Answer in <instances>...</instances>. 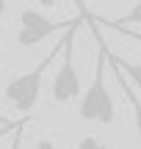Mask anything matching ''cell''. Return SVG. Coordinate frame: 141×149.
<instances>
[{"label": "cell", "mask_w": 141, "mask_h": 149, "mask_svg": "<svg viewBox=\"0 0 141 149\" xmlns=\"http://www.w3.org/2000/svg\"><path fill=\"white\" fill-rule=\"evenodd\" d=\"M75 149H111L108 144H103L100 138H94V135H83L80 141H77Z\"/></svg>", "instance_id": "cell-8"}, {"label": "cell", "mask_w": 141, "mask_h": 149, "mask_svg": "<svg viewBox=\"0 0 141 149\" xmlns=\"http://www.w3.org/2000/svg\"><path fill=\"white\" fill-rule=\"evenodd\" d=\"M114 31H122V33H125V36H130L133 42H141V33H136V31H133V28H114Z\"/></svg>", "instance_id": "cell-10"}, {"label": "cell", "mask_w": 141, "mask_h": 149, "mask_svg": "<svg viewBox=\"0 0 141 149\" xmlns=\"http://www.w3.org/2000/svg\"><path fill=\"white\" fill-rule=\"evenodd\" d=\"M108 64V61H105ZM114 69V66H111ZM114 74H116V83H119V88H122V94H125V100L130 102V108H133V119H136V133H138V141H141V100L136 97V88H133L130 83H127V77L122 74L119 69H114Z\"/></svg>", "instance_id": "cell-5"}, {"label": "cell", "mask_w": 141, "mask_h": 149, "mask_svg": "<svg viewBox=\"0 0 141 149\" xmlns=\"http://www.w3.org/2000/svg\"><path fill=\"white\" fill-rule=\"evenodd\" d=\"M89 19H91V14H89ZM91 33H94V39H97V61H94V77H91V83H89V88L83 91V100H80L77 113H80L83 122L111 124L114 116H116V108H114V97H111L108 86H105V53H108V47H105V42H103V33H100L97 22L91 25Z\"/></svg>", "instance_id": "cell-1"}, {"label": "cell", "mask_w": 141, "mask_h": 149, "mask_svg": "<svg viewBox=\"0 0 141 149\" xmlns=\"http://www.w3.org/2000/svg\"><path fill=\"white\" fill-rule=\"evenodd\" d=\"M55 58H61V42L55 44L33 69L11 77L8 83H6V88H3V97L8 100V105H14L20 113H31L33 108H36V102H39V94H42V80H44V74H47V69L55 64Z\"/></svg>", "instance_id": "cell-2"}, {"label": "cell", "mask_w": 141, "mask_h": 149, "mask_svg": "<svg viewBox=\"0 0 141 149\" xmlns=\"http://www.w3.org/2000/svg\"><path fill=\"white\" fill-rule=\"evenodd\" d=\"M75 31L77 28L61 36V64L55 66L53 83H50L53 102H58V105H66L80 97V74L75 69Z\"/></svg>", "instance_id": "cell-3"}, {"label": "cell", "mask_w": 141, "mask_h": 149, "mask_svg": "<svg viewBox=\"0 0 141 149\" xmlns=\"http://www.w3.org/2000/svg\"><path fill=\"white\" fill-rule=\"evenodd\" d=\"M42 3H44V6H55V0H42Z\"/></svg>", "instance_id": "cell-14"}, {"label": "cell", "mask_w": 141, "mask_h": 149, "mask_svg": "<svg viewBox=\"0 0 141 149\" xmlns=\"http://www.w3.org/2000/svg\"><path fill=\"white\" fill-rule=\"evenodd\" d=\"M17 127H20V124H17ZM6 133H14V130H6Z\"/></svg>", "instance_id": "cell-15"}, {"label": "cell", "mask_w": 141, "mask_h": 149, "mask_svg": "<svg viewBox=\"0 0 141 149\" xmlns=\"http://www.w3.org/2000/svg\"><path fill=\"white\" fill-rule=\"evenodd\" d=\"M77 25H80V17L55 22V19H50V17L39 14L36 8H22L20 31H17V44H20V47H33V44L44 42V39L53 36V33H66V31H72V28H77Z\"/></svg>", "instance_id": "cell-4"}, {"label": "cell", "mask_w": 141, "mask_h": 149, "mask_svg": "<svg viewBox=\"0 0 141 149\" xmlns=\"http://www.w3.org/2000/svg\"><path fill=\"white\" fill-rule=\"evenodd\" d=\"M11 124H14V122H8V119H3V116H0V127H11Z\"/></svg>", "instance_id": "cell-12"}, {"label": "cell", "mask_w": 141, "mask_h": 149, "mask_svg": "<svg viewBox=\"0 0 141 149\" xmlns=\"http://www.w3.org/2000/svg\"><path fill=\"white\" fill-rule=\"evenodd\" d=\"M94 22L97 25H105V28H130V25H141V0L136 6H133L130 11H127L125 17H119V19H111V22H105V19H100V17H94Z\"/></svg>", "instance_id": "cell-7"}, {"label": "cell", "mask_w": 141, "mask_h": 149, "mask_svg": "<svg viewBox=\"0 0 141 149\" xmlns=\"http://www.w3.org/2000/svg\"><path fill=\"white\" fill-rule=\"evenodd\" d=\"M6 8H8V6H6V0H0V14H6Z\"/></svg>", "instance_id": "cell-13"}, {"label": "cell", "mask_w": 141, "mask_h": 149, "mask_svg": "<svg viewBox=\"0 0 141 149\" xmlns=\"http://www.w3.org/2000/svg\"><path fill=\"white\" fill-rule=\"evenodd\" d=\"M8 149H22V124L14 130V141H11V146Z\"/></svg>", "instance_id": "cell-9"}, {"label": "cell", "mask_w": 141, "mask_h": 149, "mask_svg": "<svg viewBox=\"0 0 141 149\" xmlns=\"http://www.w3.org/2000/svg\"><path fill=\"white\" fill-rule=\"evenodd\" d=\"M36 149H55V146H53V141H39Z\"/></svg>", "instance_id": "cell-11"}, {"label": "cell", "mask_w": 141, "mask_h": 149, "mask_svg": "<svg viewBox=\"0 0 141 149\" xmlns=\"http://www.w3.org/2000/svg\"><path fill=\"white\" fill-rule=\"evenodd\" d=\"M105 61H108V66H114V69H119L122 74H125L127 80H130L133 86L141 91V64H130V61H125V58H116L114 53H105Z\"/></svg>", "instance_id": "cell-6"}]
</instances>
